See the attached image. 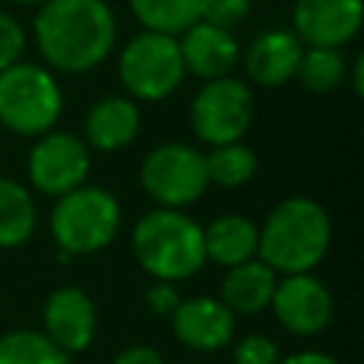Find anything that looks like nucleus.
Masks as SVG:
<instances>
[{"mask_svg": "<svg viewBox=\"0 0 364 364\" xmlns=\"http://www.w3.org/2000/svg\"><path fill=\"white\" fill-rule=\"evenodd\" d=\"M31 31L46 65L85 74L114 51L117 17L105 0H46L37 6Z\"/></svg>", "mask_w": 364, "mask_h": 364, "instance_id": "nucleus-1", "label": "nucleus"}, {"mask_svg": "<svg viewBox=\"0 0 364 364\" xmlns=\"http://www.w3.org/2000/svg\"><path fill=\"white\" fill-rule=\"evenodd\" d=\"M333 228L327 210L307 196L279 202L259 228L256 259L273 273H310L330 250Z\"/></svg>", "mask_w": 364, "mask_h": 364, "instance_id": "nucleus-2", "label": "nucleus"}, {"mask_svg": "<svg viewBox=\"0 0 364 364\" xmlns=\"http://www.w3.org/2000/svg\"><path fill=\"white\" fill-rule=\"evenodd\" d=\"M131 247L145 273L156 282H182L205 267L202 225L176 208L148 210L134 233Z\"/></svg>", "mask_w": 364, "mask_h": 364, "instance_id": "nucleus-3", "label": "nucleus"}, {"mask_svg": "<svg viewBox=\"0 0 364 364\" xmlns=\"http://www.w3.org/2000/svg\"><path fill=\"white\" fill-rule=\"evenodd\" d=\"M119 219L122 210L111 191L97 185H80L57 196V205L48 216V228L57 250L71 259L108 247L119 230Z\"/></svg>", "mask_w": 364, "mask_h": 364, "instance_id": "nucleus-4", "label": "nucleus"}, {"mask_svg": "<svg viewBox=\"0 0 364 364\" xmlns=\"http://www.w3.org/2000/svg\"><path fill=\"white\" fill-rule=\"evenodd\" d=\"M63 114L57 77L37 63H14L0 71V125L20 136L48 134Z\"/></svg>", "mask_w": 364, "mask_h": 364, "instance_id": "nucleus-5", "label": "nucleus"}, {"mask_svg": "<svg viewBox=\"0 0 364 364\" xmlns=\"http://www.w3.org/2000/svg\"><path fill=\"white\" fill-rule=\"evenodd\" d=\"M119 82L131 100L159 102L171 97L185 80L179 40L159 31L134 34L119 51Z\"/></svg>", "mask_w": 364, "mask_h": 364, "instance_id": "nucleus-6", "label": "nucleus"}, {"mask_svg": "<svg viewBox=\"0 0 364 364\" xmlns=\"http://www.w3.org/2000/svg\"><path fill=\"white\" fill-rule=\"evenodd\" d=\"M253 122V91L245 80H208L191 102V128L205 145L242 142Z\"/></svg>", "mask_w": 364, "mask_h": 364, "instance_id": "nucleus-7", "label": "nucleus"}, {"mask_svg": "<svg viewBox=\"0 0 364 364\" xmlns=\"http://www.w3.org/2000/svg\"><path fill=\"white\" fill-rule=\"evenodd\" d=\"M139 182L159 208L182 210L185 205H193L210 185L205 173V154L185 142L156 145L142 159Z\"/></svg>", "mask_w": 364, "mask_h": 364, "instance_id": "nucleus-8", "label": "nucleus"}, {"mask_svg": "<svg viewBox=\"0 0 364 364\" xmlns=\"http://www.w3.org/2000/svg\"><path fill=\"white\" fill-rule=\"evenodd\" d=\"M91 171V154L82 136L65 131H48L37 136L28 151V182L48 196H63L85 185Z\"/></svg>", "mask_w": 364, "mask_h": 364, "instance_id": "nucleus-9", "label": "nucleus"}, {"mask_svg": "<svg viewBox=\"0 0 364 364\" xmlns=\"http://www.w3.org/2000/svg\"><path fill=\"white\" fill-rule=\"evenodd\" d=\"M270 307L279 324L293 336H316L333 318V296L310 273H293L279 279Z\"/></svg>", "mask_w": 364, "mask_h": 364, "instance_id": "nucleus-10", "label": "nucleus"}, {"mask_svg": "<svg viewBox=\"0 0 364 364\" xmlns=\"http://www.w3.org/2000/svg\"><path fill=\"white\" fill-rule=\"evenodd\" d=\"M364 0H296L293 34L304 46L341 48L361 31Z\"/></svg>", "mask_w": 364, "mask_h": 364, "instance_id": "nucleus-11", "label": "nucleus"}, {"mask_svg": "<svg viewBox=\"0 0 364 364\" xmlns=\"http://www.w3.org/2000/svg\"><path fill=\"white\" fill-rule=\"evenodd\" d=\"M43 333L63 353H82L97 333V310L85 290L57 287L43 304Z\"/></svg>", "mask_w": 364, "mask_h": 364, "instance_id": "nucleus-12", "label": "nucleus"}, {"mask_svg": "<svg viewBox=\"0 0 364 364\" xmlns=\"http://www.w3.org/2000/svg\"><path fill=\"white\" fill-rule=\"evenodd\" d=\"M168 318H171V330L176 341L199 353H213V350L228 347L236 330L233 313L213 296L182 299Z\"/></svg>", "mask_w": 364, "mask_h": 364, "instance_id": "nucleus-13", "label": "nucleus"}, {"mask_svg": "<svg viewBox=\"0 0 364 364\" xmlns=\"http://www.w3.org/2000/svg\"><path fill=\"white\" fill-rule=\"evenodd\" d=\"M176 40H179L185 74H193L205 82L228 77L242 57L239 43L230 34V28H222L205 20H196L193 26H188Z\"/></svg>", "mask_w": 364, "mask_h": 364, "instance_id": "nucleus-14", "label": "nucleus"}, {"mask_svg": "<svg viewBox=\"0 0 364 364\" xmlns=\"http://www.w3.org/2000/svg\"><path fill=\"white\" fill-rule=\"evenodd\" d=\"M304 43L293 34V28H264L259 31L242 54L245 71L256 85L279 88L296 77Z\"/></svg>", "mask_w": 364, "mask_h": 364, "instance_id": "nucleus-15", "label": "nucleus"}, {"mask_svg": "<svg viewBox=\"0 0 364 364\" xmlns=\"http://www.w3.org/2000/svg\"><path fill=\"white\" fill-rule=\"evenodd\" d=\"M85 145L97 151H119L139 134V108L131 97H102L85 114Z\"/></svg>", "mask_w": 364, "mask_h": 364, "instance_id": "nucleus-16", "label": "nucleus"}, {"mask_svg": "<svg viewBox=\"0 0 364 364\" xmlns=\"http://www.w3.org/2000/svg\"><path fill=\"white\" fill-rule=\"evenodd\" d=\"M279 273H273L262 259H247L242 264L228 267L219 282V301L236 316L259 313L270 304Z\"/></svg>", "mask_w": 364, "mask_h": 364, "instance_id": "nucleus-17", "label": "nucleus"}, {"mask_svg": "<svg viewBox=\"0 0 364 364\" xmlns=\"http://www.w3.org/2000/svg\"><path fill=\"white\" fill-rule=\"evenodd\" d=\"M202 242H205L208 262L233 267L247 259H256L259 225H253L247 216L225 213V216H216L208 228H202Z\"/></svg>", "mask_w": 364, "mask_h": 364, "instance_id": "nucleus-18", "label": "nucleus"}, {"mask_svg": "<svg viewBox=\"0 0 364 364\" xmlns=\"http://www.w3.org/2000/svg\"><path fill=\"white\" fill-rule=\"evenodd\" d=\"M37 228V205L20 182L0 176V247H20Z\"/></svg>", "mask_w": 364, "mask_h": 364, "instance_id": "nucleus-19", "label": "nucleus"}, {"mask_svg": "<svg viewBox=\"0 0 364 364\" xmlns=\"http://www.w3.org/2000/svg\"><path fill=\"white\" fill-rule=\"evenodd\" d=\"M134 17L145 31L179 37L199 20V0H128Z\"/></svg>", "mask_w": 364, "mask_h": 364, "instance_id": "nucleus-20", "label": "nucleus"}, {"mask_svg": "<svg viewBox=\"0 0 364 364\" xmlns=\"http://www.w3.org/2000/svg\"><path fill=\"white\" fill-rule=\"evenodd\" d=\"M259 168L256 154L242 145V142H228V145H213L205 154V173L210 185L222 188H242L245 182L253 179Z\"/></svg>", "mask_w": 364, "mask_h": 364, "instance_id": "nucleus-21", "label": "nucleus"}, {"mask_svg": "<svg viewBox=\"0 0 364 364\" xmlns=\"http://www.w3.org/2000/svg\"><path fill=\"white\" fill-rule=\"evenodd\" d=\"M299 82L313 91V94H330L336 91L344 77H347V60L341 48H318V46H304L299 68H296Z\"/></svg>", "mask_w": 364, "mask_h": 364, "instance_id": "nucleus-22", "label": "nucleus"}, {"mask_svg": "<svg viewBox=\"0 0 364 364\" xmlns=\"http://www.w3.org/2000/svg\"><path fill=\"white\" fill-rule=\"evenodd\" d=\"M0 364H71L43 330H11L0 336Z\"/></svg>", "mask_w": 364, "mask_h": 364, "instance_id": "nucleus-23", "label": "nucleus"}, {"mask_svg": "<svg viewBox=\"0 0 364 364\" xmlns=\"http://www.w3.org/2000/svg\"><path fill=\"white\" fill-rule=\"evenodd\" d=\"M23 51H26V28H23V23L14 14L0 11V71H6L9 65L20 63Z\"/></svg>", "mask_w": 364, "mask_h": 364, "instance_id": "nucleus-24", "label": "nucleus"}, {"mask_svg": "<svg viewBox=\"0 0 364 364\" xmlns=\"http://www.w3.org/2000/svg\"><path fill=\"white\" fill-rule=\"evenodd\" d=\"M279 347L262 333H250L233 347V364H279Z\"/></svg>", "mask_w": 364, "mask_h": 364, "instance_id": "nucleus-25", "label": "nucleus"}, {"mask_svg": "<svg viewBox=\"0 0 364 364\" xmlns=\"http://www.w3.org/2000/svg\"><path fill=\"white\" fill-rule=\"evenodd\" d=\"M250 11V0H199V20L233 28Z\"/></svg>", "mask_w": 364, "mask_h": 364, "instance_id": "nucleus-26", "label": "nucleus"}, {"mask_svg": "<svg viewBox=\"0 0 364 364\" xmlns=\"http://www.w3.org/2000/svg\"><path fill=\"white\" fill-rule=\"evenodd\" d=\"M145 299H148L151 313H156V316H171L176 310V304L182 301L179 293H176V287H173V282H154L148 287V296Z\"/></svg>", "mask_w": 364, "mask_h": 364, "instance_id": "nucleus-27", "label": "nucleus"}, {"mask_svg": "<svg viewBox=\"0 0 364 364\" xmlns=\"http://www.w3.org/2000/svg\"><path fill=\"white\" fill-rule=\"evenodd\" d=\"M111 364H165L162 355L148 347V344H134V347H125Z\"/></svg>", "mask_w": 364, "mask_h": 364, "instance_id": "nucleus-28", "label": "nucleus"}, {"mask_svg": "<svg viewBox=\"0 0 364 364\" xmlns=\"http://www.w3.org/2000/svg\"><path fill=\"white\" fill-rule=\"evenodd\" d=\"M279 364H338V361L327 353H318V350H301V353L279 358Z\"/></svg>", "mask_w": 364, "mask_h": 364, "instance_id": "nucleus-29", "label": "nucleus"}, {"mask_svg": "<svg viewBox=\"0 0 364 364\" xmlns=\"http://www.w3.org/2000/svg\"><path fill=\"white\" fill-rule=\"evenodd\" d=\"M353 91L364 94V54H358L353 60Z\"/></svg>", "mask_w": 364, "mask_h": 364, "instance_id": "nucleus-30", "label": "nucleus"}, {"mask_svg": "<svg viewBox=\"0 0 364 364\" xmlns=\"http://www.w3.org/2000/svg\"><path fill=\"white\" fill-rule=\"evenodd\" d=\"M9 3H17V6H43L46 0H9Z\"/></svg>", "mask_w": 364, "mask_h": 364, "instance_id": "nucleus-31", "label": "nucleus"}]
</instances>
